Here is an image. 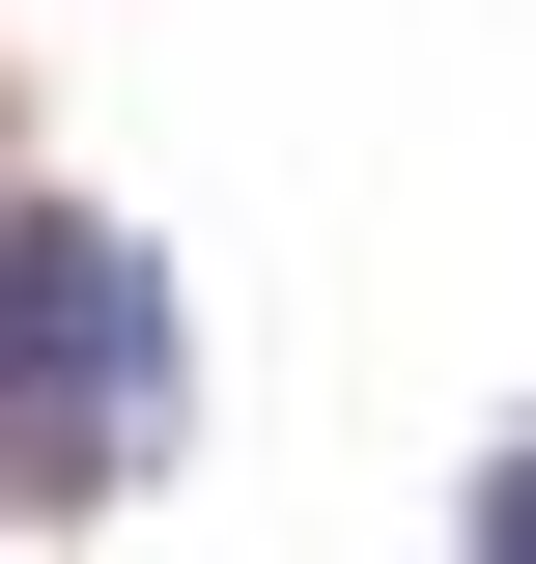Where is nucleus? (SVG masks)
I'll return each instance as SVG.
<instances>
[{
	"instance_id": "nucleus-1",
	"label": "nucleus",
	"mask_w": 536,
	"mask_h": 564,
	"mask_svg": "<svg viewBox=\"0 0 536 564\" xmlns=\"http://www.w3.org/2000/svg\"><path fill=\"white\" fill-rule=\"evenodd\" d=\"M199 423V311L85 198H0V508H141Z\"/></svg>"
},
{
	"instance_id": "nucleus-2",
	"label": "nucleus",
	"mask_w": 536,
	"mask_h": 564,
	"mask_svg": "<svg viewBox=\"0 0 536 564\" xmlns=\"http://www.w3.org/2000/svg\"><path fill=\"white\" fill-rule=\"evenodd\" d=\"M452 564H536V423H508V452L452 480Z\"/></svg>"
}]
</instances>
